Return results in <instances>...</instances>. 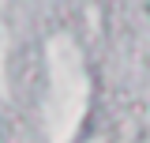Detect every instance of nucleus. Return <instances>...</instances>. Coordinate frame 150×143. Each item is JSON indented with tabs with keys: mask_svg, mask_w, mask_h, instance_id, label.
Listing matches in <instances>:
<instances>
[]
</instances>
